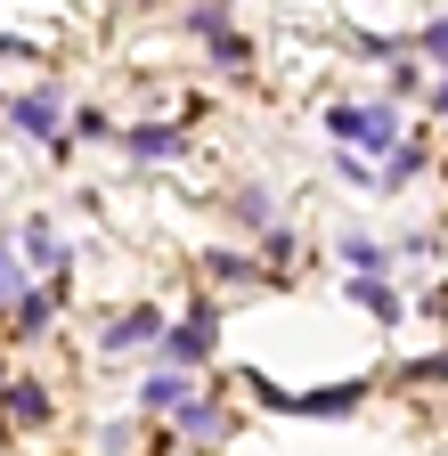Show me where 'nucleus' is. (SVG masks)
Returning a JSON list of instances; mask_svg holds the SVG:
<instances>
[{
    "mask_svg": "<svg viewBox=\"0 0 448 456\" xmlns=\"http://www.w3.org/2000/svg\"><path fill=\"white\" fill-rule=\"evenodd\" d=\"M318 123H326V139H334V147H351V155H383V163H391V155L408 147L400 106H359V98H334Z\"/></svg>",
    "mask_w": 448,
    "mask_h": 456,
    "instance_id": "1",
    "label": "nucleus"
},
{
    "mask_svg": "<svg viewBox=\"0 0 448 456\" xmlns=\"http://www.w3.org/2000/svg\"><path fill=\"white\" fill-rule=\"evenodd\" d=\"M261 391V408H277V416H359V399H367V383H334V391H277V383H253Z\"/></svg>",
    "mask_w": 448,
    "mask_h": 456,
    "instance_id": "2",
    "label": "nucleus"
},
{
    "mask_svg": "<svg viewBox=\"0 0 448 456\" xmlns=\"http://www.w3.org/2000/svg\"><path fill=\"white\" fill-rule=\"evenodd\" d=\"M212 342H220V310H212V302H196V310H188L180 326H163V359L196 375V367L212 359Z\"/></svg>",
    "mask_w": 448,
    "mask_h": 456,
    "instance_id": "3",
    "label": "nucleus"
},
{
    "mask_svg": "<svg viewBox=\"0 0 448 456\" xmlns=\"http://www.w3.org/2000/svg\"><path fill=\"white\" fill-rule=\"evenodd\" d=\"M9 123L25 131V139H41V147H66V106H58V90H17L9 98Z\"/></svg>",
    "mask_w": 448,
    "mask_h": 456,
    "instance_id": "4",
    "label": "nucleus"
},
{
    "mask_svg": "<svg viewBox=\"0 0 448 456\" xmlns=\"http://www.w3.org/2000/svg\"><path fill=\"white\" fill-rule=\"evenodd\" d=\"M25 269H33V277H49V285L66 294V277H74V253H66V237H58L49 220H33V228H25Z\"/></svg>",
    "mask_w": 448,
    "mask_h": 456,
    "instance_id": "5",
    "label": "nucleus"
},
{
    "mask_svg": "<svg viewBox=\"0 0 448 456\" xmlns=\"http://www.w3.org/2000/svg\"><path fill=\"white\" fill-rule=\"evenodd\" d=\"M98 342H106L115 359H123V351H147V342H163V310H155V302H139V310H115Z\"/></svg>",
    "mask_w": 448,
    "mask_h": 456,
    "instance_id": "6",
    "label": "nucleus"
},
{
    "mask_svg": "<svg viewBox=\"0 0 448 456\" xmlns=\"http://www.w3.org/2000/svg\"><path fill=\"white\" fill-rule=\"evenodd\" d=\"M115 147H123L131 163H180V155H188V131H172V123H131Z\"/></svg>",
    "mask_w": 448,
    "mask_h": 456,
    "instance_id": "7",
    "label": "nucleus"
},
{
    "mask_svg": "<svg viewBox=\"0 0 448 456\" xmlns=\"http://www.w3.org/2000/svg\"><path fill=\"white\" fill-rule=\"evenodd\" d=\"M188 399H196V375H188V367H163L155 383H139V408H147V416H180Z\"/></svg>",
    "mask_w": 448,
    "mask_h": 456,
    "instance_id": "8",
    "label": "nucleus"
},
{
    "mask_svg": "<svg viewBox=\"0 0 448 456\" xmlns=\"http://www.w3.org/2000/svg\"><path fill=\"white\" fill-rule=\"evenodd\" d=\"M0 408H9V424H17V432H41L58 399H49V383H33V375H25V383H9V391H0Z\"/></svg>",
    "mask_w": 448,
    "mask_h": 456,
    "instance_id": "9",
    "label": "nucleus"
},
{
    "mask_svg": "<svg viewBox=\"0 0 448 456\" xmlns=\"http://www.w3.org/2000/svg\"><path fill=\"white\" fill-rule=\"evenodd\" d=\"M180 432H188V440H204V448H212V440H229V408H220V399H204V391H196L188 408H180Z\"/></svg>",
    "mask_w": 448,
    "mask_h": 456,
    "instance_id": "10",
    "label": "nucleus"
},
{
    "mask_svg": "<svg viewBox=\"0 0 448 456\" xmlns=\"http://www.w3.org/2000/svg\"><path fill=\"white\" fill-rule=\"evenodd\" d=\"M49 294H58V285H49ZM49 294H41V285H25V294L9 302V310H17V342H41V334H49Z\"/></svg>",
    "mask_w": 448,
    "mask_h": 456,
    "instance_id": "11",
    "label": "nucleus"
},
{
    "mask_svg": "<svg viewBox=\"0 0 448 456\" xmlns=\"http://www.w3.org/2000/svg\"><path fill=\"white\" fill-rule=\"evenodd\" d=\"M351 302H359L367 318H383V326H400V294H391L383 277H351Z\"/></svg>",
    "mask_w": 448,
    "mask_h": 456,
    "instance_id": "12",
    "label": "nucleus"
},
{
    "mask_svg": "<svg viewBox=\"0 0 448 456\" xmlns=\"http://www.w3.org/2000/svg\"><path fill=\"white\" fill-rule=\"evenodd\" d=\"M229 212L253 228V237H269V228H277V204H269V188H237V196H229Z\"/></svg>",
    "mask_w": 448,
    "mask_h": 456,
    "instance_id": "13",
    "label": "nucleus"
},
{
    "mask_svg": "<svg viewBox=\"0 0 448 456\" xmlns=\"http://www.w3.org/2000/svg\"><path fill=\"white\" fill-rule=\"evenodd\" d=\"M188 33H196V41H220V33H237V25H229V0H196V9H188Z\"/></svg>",
    "mask_w": 448,
    "mask_h": 456,
    "instance_id": "14",
    "label": "nucleus"
},
{
    "mask_svg": "<svg viewBox=\"0 0 448 456\" xmlns=\"http://www.w3.org/2000/svg\"><path fill=\"white\" fill-rule=\"evenodd\" d=\"M343 261H351V277H383V261H391V253H383L375 237H343Z\"/></svg>",
    "mask_w": 448,
    "mask_h": 456,
    "instance_id": "15",
    "label": "nucleus"
},
{
    "mask_svg": "<svg viewBox=\"0 0 448 456\" xmlns=\"http://www.w3.org/2000/svg\"><path fill=\"white\" fill-rule=\"evenodd\" d=\"M204 49H212V66H220V74H245V57H253L245 33H220V41H204Z\"/></svg>",
    "mask_w": 448,
    "mask_h": 456,
    "instance_id": "16",
    "label": "nucleus"
},
{
    "mask_svg": "<svg viewBox=\"0 0 448 456\" xmlns=\"http://www.w3.org/2000/svg\"><path fill=\"white\" fill-rule=\"evenodd\" d=\"M25 277H33V269H25V253H9V245H0V310L25 294Z\"/></svg>",
    "mask_w": 448,
    "mask_h": 456,
    "instance_id": "17",
    "label": "nucleus"
},
{
    "mask_svg": "<svg viewBox=\"0 0 448 456\" xmlns=\"http://www.w3.org/2000/svg\"><path fill=\"white\" fill-rule=\"evenodd\" d=\"M204 269H212L220 285H245V277H253V261H245V253H204Z\"/></svg>",
    "mask_w": 448,
    "mask_h": 456,
    "instance_id": "18",
    "label": "nucleus"
},
{
    "mask_svg": "<svg viewBox=\"0 0 448 456\" xmlns=\"http://www.w3.org/2000/svg\"><path fill=\"white\" fill-rule=\"evenodd\" d=\"M416 163H424V155H416V147H400V155L383 163V188H408V180H416Z\"/></svg>",
    "mask_w": 448,
    "mask_h": 456,
    "instance_id": "19",
    "label": "nucleus"
},
{
    "mask_svg": "<svg viewBox=\"0 0 448 456\" xmlns=\"http://www.w3.org/2000/svg\"><path fill=\"white\" fill-rule=\"evenodd\" d=\"M416 49H424V57H440V66H448V17H432V25L416 33Z\"/></svg>",
    "mask_w": 448,
    "mask_h": 456,
    "instance_id": "20",
    "label": "nucleus"
},
{
    "mask_svg": "<svg viewBox=\"0 0 448 456\" xmlns=\"http://www.w3.org/2000/svg\"><path fill=\"white\" fill-rule=\"evenodd\" d=\"M74 139H123V131H106V114H98V106H82V114H74Z\"/></svg>",
    "mask_w": 448,
    "mask_h": 456,
    "instance_id": "21",
    "label": "nucleus"
},
{
    "mask_svg": "<svg viewBox=\"0 0 448 456\" xmlns=\"http://www.w3.org/2000/svg\"><path fill=\"white\" fill-rule=\"evenodd\" d=\"M432 114H448V74H440V82H432Z\"/></svg>",
    "mask_w": 448,
    "mask_h": 456,
    "instance_id": "22",
    "label": "nucleus"
},
{
    "mask_svg": "<svg viewBox=\"0 0 448 456\" xmlns=\"http://www.w3.org/2000/svg\"><path fill=\"white\" fill-rule=\"evenodd\" d=\"M0 391H9V375H0Z\"/></svg>",
    "mask_w": 448,
    "mask_h": 456,
    "instance_id": "23",
    "label": "nucleus"
}]
</instances>
